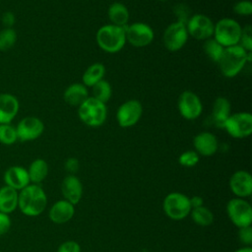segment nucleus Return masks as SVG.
<instances>
[{"label":"nucleus","instance_id":"1","mask_svg":"<svg viewBox=\"0 0 252 252\" xmlns=\"http://www.w3.org/2000/svg\"><path fill=\"white\" fill-rule=\"evenodd\" d=\"M47 197L39 184L30 183L19 191L18 208L28 217H37L45 210Z\"/></svg>","mask_w":252,"mask_h":252},{"label":"nucleus","instance_id":"2","mask_svg":"<svg viewBox=\"0 0 252 252\" xmlns=\"http://www.w3.org/2000/svg\"><path fill=\"white\" fill-rule=\"evenodd\" d=\"M251 61V52L246 51L240 45L224 47L218 62L221 74L226 78H233L238 75L244 66Z\"/></svg>","mask_w":252,"mask_h":252},{"label":"nucleus","instance_id":"3","mask_svg":"<svg viewBox=\"0 0 252 252\" xmlns=\"http://www.w3.org/2000/svg\"><path fill=\"white\" fill-rule=\"evenodd\" d=\"M95 40L100 49L107 53L119 52L126 43L125 27L112 24L100 27L95 34Z\"/></svg>","mask_w":252,"mask_h":252},{"label":"nucleus","instance_id":"4","mask_svg":"<svg viewBox=\"0 0 252 252\" xmlns=\"http://www.w3.org/2000/svg\"><path fill=\"white\" fill-rule=\"evenodd\" d=\"M78 115L84 124L90 127H99L106 120L107 108L105 103L89 96L78 107Z\"/></svg>","mask_w":252,"mask_h":252},{"label":"nucleus","instance_id":"5","mask_svg":"<svg viewBox=\"0 0 252 252\" xmlns=\"http://www.w3.org/2000/svg\"><path fill=\"white\" fill-rule=\"evenodd\" d=\"M242 27L231 18H222L215 24L213 37L223 47L239 43Z\"/></svg>","mask_w":252,"mask_h":252},{"label":"nucleus","instance_id":"6","mask_svg":"<svg viewBox=\"0 0 252 252\" xmlns=\"http://www.w3.org/2000/svg\"><path fill=\"white\" fill-rule=\"evenodd\" d=\"M162 208L164 214L174 220L186 218L192 210L189 198L178 192L169 193L163 200Z\"/></svg>","mask_w":252,"mask_h":252},{"label":"nucleus","instance_id":"7","mask_svg":"<svg viewBox=\"0 0 252 252\" xmlns=\"http://www.w3.org/2000/svg\"><path fill=\"white\" fill-rule=\"evenodd\" d=\"M223 129L233 138L242 139L252 133V114L246 111L230 114L226 119Z\"/></svg>","mask_w":252,"mask_h":252},{"label":"nucleus","instance_id":"8","mask_svg":"<svg viewBox=\"0 0 252 252\" xmlns=\"http://www.w3.org/2000/svg\"><path fill=\"white\" fill-rule=\"evenodd\" d=\"M226 213L231 222L239 228L252 223V208L243 198L229 200L226 205Z\"/></svg>","mask_w":252,"mask_h":252},{"label":"nucleus","instance_id":"9","mask_svg":"<svg viewBox=\"0 0 252 252\" xmlns=\"http://www.w3.org/2000/svg\"><path fill=\"white\" fill-rule=\"evenodd\" d=\"M188 32L186 25L181 22H173L166 27L162 35L164 47L170 52L180 50L188 40Z\"/></svg>","mask_w":252,"mask_h":252},{"label":"nucleus","instance_id":"10","mask_svg":"<svg viewBox=\"0 0 252 252\" xmlns=\"http://www.w3.org/2000/svg\"><path fill=\"white\" fill-rule=\"evenodd\" d=\"M126 41L134 47H145L152 43L155 33L151 26L136 22L125 27Z\"/></svg>","mask_w":252,"mask_h":252},{"label":"nucleus","instance_id":"11","mask_svg":"<svg viewBox=\"0 0 252 252\" xmlns=\"http://www.w3.org/2000/svg\"><path fill=\"white\" fill-rule=\"evenodd\" d=\"M188 35L195 39L206 40L213 37L215 24L212 19L204 14L192 15L186 23Z\"/></svg>","mask_w":252,"mask_h":252},{"label":"nucleus","instance_id":"12","mask_svg":"<svg viewBox=\"0 0 252 252\" xmlns=\"http://www.w3.org/2000/svg\"><path fill=\"white\" fill-rule=\"evenodd\" d=\"M142 103L138 99H128L117 109L116 120L120 127L129 128L138 123L142 117Z\"/></svg>","mask_w":252,"mask_h":252},{"label":"nucleus","instance_id":"13","mask_svg":"<svg viewBox=\"0 0 252 252\" xmlns=\"http://www.w3.org/2000/svg\"><path fill=\"white\" fill-rule=\"evenodd\" d=\"M177 108L184 119L195 120L202 114L203 104L194 92L184 91L178 97Z\"/></svg>","mask_w":252,"mask_h":252},{"label":"nucleus","instance_id":"14","mask_svg":"<svg viewBox=\"0 0 252 252\" xmlns=\"http://www.w3.org/2000/svg\"><path fill=\"white\" fill-rule=\"evenodd\" d=\"M18 141L30 142L39 138L44 131L41 119L35 116H26L16 126Z\"/></svg>","mask_w":252,"mask_h":252},{"label":"nucleus","instance_id":"15","mask_svg":"<svg viewBox=\"0 0 252 252\" xmlns=\"http://www.w3.org/2000/svg\"><path fill=\"white\" fill-rule=\"evenodd\" d=\"M229 188L237 198L248 197L252 193V177L246 170L235 171L229 179Z\"/></svg>","mask_w":252,"mask_h":252},{"label":"nucleus","instance_id":"16","mask_svg":"<svg viewBox=\"0 0 252 252\" xmlns=\"http://www.w3.org/2000/svg\"><path fill=\"white\" fill-rule=\"evenodd\" d=\"M193 146L194 151L199 156L204 157H211L216 154L219 149V141L211 132L204 131L197 134L193 139Z\"/></svg>","mask_w":252,"mask_h":252},{"label":"nucleus","instance_id":"17","mask_svg":"<svg viewBox=\"0 0 252 252\" xmlns=\"http://www.w3.org/2000/svg\"><path fill=\"white\" fill-rule=\"evenodd\" d=\"M3 180L5 185L14 188L17 191L22 190L31 183L27 168L20 165H12L8 167L3 174Z\"/></svg>","mask_w":252,"mask_h":252},{"label":"nucleus","instance_id":"18","mask_svg":"<svg viewBox=\"0 0 252 252\" xmlns=\"http://www.w3.org/2000/svg\"><path fill=\"white\" fill-rule=\"evenodd\" d=\"M20 109L18 98L9 93L0 94V124L11 123Z\"/></svg>","mask_w":252,"mask_h":252},{"label":"nucleus","instance_id":"19","mask_svg":"<svg viewBox=\"0 0 252 252\" xmlns=\"http://www.w3.org/2000/svg\"><path fill=\"white\" fill-rule=\"evenodd\" d=\"M61 191L65 200L76 205L79 203L83 195L82 182L76 175L69 174L62 181Z\"/></svg>","mask_w":252,"mask_h":252},{"label":"nucleus","instance_id":"20","mask_svg":"<svg viewBox=\"0 0 252 252\" xmlns=\"http://www.w3.org/2000/svg\"><path fill=\"white\" fill-rule=\"evenodd\" d=\"M74 214V205L67 200H60L51 206L48 216L52 222L61 224L69 221L73 218Z\"/></svg>","mask_w":252,"mask_h":252},{"label":"nucleus","instance_id":"21","mask_svg":"<svg viewBox=\"0 0 252 252\" xmlns=\"http://www.w3.org/2000/svg\"><path fill=\"white\" fill-rule=\"evenodd\" d=\"M89 97L88 88L81 83L71 84L65 90L63 98L71 106H80Z\"/></svg>","mask_w":252,"mask_h":252},{"label":"nucleus","instance_id":"22","mask_svg":"<svg viewBox=\"0 0 252 252\" xmlns=\"http://www.w3.org/2000/svg\"><path fill=\"white\" fill-rule=\"evenodd\" d=\"M230 115V102L224 96H218L214 103L212 109V117L214 123L220 128H223V125Z\"/></svg>","mask_w":252,"mask_h":252},{"label":"nucleus","instance_id":"23","mask_svg":"<svg viewBox=\"0 0 252 252\" xmlns=\"http://www.w3.org/2000/svg\"><path fill=\"white\" fill-rule=\"evenodd\" d=\"M19 191L4 185L0 188V212L11 214L18 208Z\"/></svg>","mask_w":252,"mask_h":252},{"label":"nucleus","instance_id":"24","mask_svg":"<svg viewBox=\"0 0 252 252\" xmlns=\"http://www.w3.org/2000/svg\"><path fill=\"white\" fill-rule=\"evenodd\" d=\"M107 16L110 24L118 27H126L130 18L128 8L121 2L112 3L108 7Z\"/></svg>","mask_w":252,"mask_h":252},{"label":"nucleus","instance_id":"25","mask_svg":"<svg viewBox=\"0 0 252 252\" xmlns=\"http://www.w3.org/2000/svg\"><path fill=\"white\" fill-rule=\"evenodd\" d=\"M105 75V67L102 63L95 62L90 65L84 72L82 77V84L87 88H92L97 82L103 79Z\"/></svg>","mask_w":252,"mask_h":252},{"label":"nucleus","instance_id":"26","mask_svg":"<svg viewBox=\"0 0 252 252\" xmlns=\"http://www.w3.org/2000/svg\"><path fill=\"white\" fill-rule=\"evenodd\" d=\"M30 181L32 184H40L48 174V164L43 158H35L27 169Z\"/></svg>","mask_w":252,"mask_h":252},{"label":"nucleus","instance_id":"27","mask_svg":"<svg viewBox=\"0 0 252 252\" xmlns=\"http://www.w3.org/2000/svg\"><path fill=\"white\" fill-rule=\"evenodd\" d=\"M191 218L195 223L201 226H208L214 221V215L210 209L205 206L194 208L190 212Z\"/></svg>","mask_w":252,"mask_h":252},{"label":"nucleus","instance_id":"28","mask_svg":"<svg viewBox=\"0 0 252 252\" xmlns=\"http://www.w3.org/2000/svg\"><path fill=\"white\" fill-rule=\"evenodd\" d=\"M92 94L93 97L106 103L112 95V88L106 80L102 79L92 87Z\"/></svg>","mask_w":252,"mask_h":252},{"label":"nucleus","instance_id":"29","mask_svg":"<svg viewBox=\"0 0 252 252\" xmlns=\"http://www.w3.org/2000/svg\"><path fill=\"white\" fill-rule=\"evenodd\" d=\"M203 49H204L205 53L207 54V56L212 61L218 63L222 52H223L224 47L222 45H220L214 37H210L205 40Z\"/></svg>","mask_w":252,"mask_h":252},{"label":"nucleus","instance_id":"30","mask_svg":"<svg viewBox=\"0 0 252 252\" xmlns=\"http://www.w3.org/2000/svg\"><path fill=\"white\" fill-rule=\"evenodd\" d=\"M18 34L13 28H3L0 31V51H8L17 42Z\"/></svg>","mask_w":252,"mask_h":252},{"label":"nucleus","instance_id":"31","mask_svg":"<svg viewBox=\"0 0 252 252\" xmlns=\"http://www.w3.org/2000/svg\"><path fill=\"white\" fill-rule=\"evenodd\" d=\"M18 141L16 126L11 123L0 124V143L6 146L15 144Z\"/></svg>","mask_w":252,"mask_h":252},{"label":"nucleus","instance_id":"32","mask_svg":"<svg viewBox=\"0 0 252 252\" xmlns=\"http://www.w3.org/2000/svg\"><path fill=\"white\" fill-rule=\"evenodd\" d=\"M198 161H199V155L193 150L183 152L178 158V162L185 167L195 166L198 163Z\"/></svg>","mask_w":252,"mask_h":252},{"label":"nucleus","instance_id":"33","mask_svg":"<svg viewBox=\"0 0 252 252\" xmlns=\"http://www.w3.org/2000/svg\"><path fill=\"white\" fill-rule=\"evenodd\" d=\"M238 45L243 47L246 51L252 52V29L250 25H246L242 28Z\"/></svg>","mask_w":252,"mask_h":252},{"label":"nucleus","instance_id":"34","mask_svg":"<svg viewBox=\"0 0 252 252\" xmlns=\"http://www.w3.org/2000/svg\"><path fill=\"white\" fill-rule=\"evenodd\" d=\"M173 13L177 18V22H181L185 25L189 20V18L191 17L190 9L184 3H178L177 5H175L173 8Z\"/></svg>","mask_w":252,"mask_h":252},{"label":"nucleus","instance_id":"35","mask_svg":"<svg viewBox=\"0 0 252 252\" xmlns=\"http://www.w3.org/2000/svg\"><path fill=\"white\" fill-rule=\"evenodd\" d=\"M233 12L239 16H250L252 14V3L249 0H240L233 5Z\"/></svg>","mask_w":252,"mask_h":252},{"label":"nucleus","instance_id":"36","mask_svg":"<svg viewBox=\"0 0 252 252\" xmlns=\"http://www.w3.org/2000/svg\"><path fill=\"white\" fill-rule=\"evenodd\" d=\"M238 237L242 243H244L246 245H250L252 243V227H251V225L240 227L238 230Z\"/></svg>","mask_w":252,"mask_h":252},{"label":"nucleus","instance_id":"37","mask_svg":"<svg viewBox=\"0 0 252 252\" xmlns=\"http://www.w3.org/2000/svg\"><path fill=\"white\" fill-rule=\"evenodd\" d=\"M57 252H81V247L76 241L69 240L60 244Z\"/></svg>","mask_w":252,"mask_h":252},{"label":"nucleus","instance_id":"38","mask_svg":"<svg viewBox=\"0 0 252 252\" xmlns=\"http://www.w3.org/2000/svg\"><path fill=\"white\" fill-rule=\"evenodd\" d=\"M12 225L11 218L8 214H4L0 212V236L6 234Z\"/></svg>","mask_w":252,"mask_h":252},{"label":"nucleus","instance_id":"39","mask_svg":"<svg viewBox=\"0 0 252 252\" xmlns=\"http://www.w3.org/2000/svg\"><path fill=\"white\" fill-rule=\"evenodd\" d=\"M64 167H65L66 171H68L70 174H74L78 171V169L80 167L79 160L76 158H69L66 159Z\"/></svg>","mask_w":252,"mask_h":252},{"label":"nucleus","instance_id":"40","mask_svg":"<svg viewBox=\"0 0 252 252\" xmlns=\"http://www.w3.org/2000/svg\"><path fill=\"white\" fill-rule=\"evenodd\" d=\"M1 22H2V25H3L5 28H13V26H14L15 23H16V17H15V15H14L13 12L7 11V12H5V13L2 14Z\"/></svg>","mask_w":252,"mask_h":252},{"label":"nucleus","instance_id":"41","mask_svg":"<svg viewBox=\"0 0 252 252\" xmlns=\"http://www.w3.org/2000/svg\"><path fill=\"white\" fill-rule=\"evenodd\" d=\"M189 201H190V206H191L192 209L204 206L203 205L204 204V200L200 196H193L192 198H189Z\"/></svg>","mask_w":252,"mask_h":252},{"label":"nucleus","instance_id":"42","mask_svg":"<svg viewBox=\"0 0 252 252\" xmlns=\"http://www.w3.org/2000/svg\"><path fill=\"white\" fill-rule=\"evenodd\" d=\"M234 252H252V248L250 246H247V247H242L240 249H237L235 250Z\"/></svg>","mask_w":252,"mask_h":252},{"label":"nucleus","instance_id":"43","mask_svg":"<svg viewBox=\"0 0 252 252\" xmlns=\"http://www.w3.org/2000/svg\"><path fill=\"white\" fill-rule=\"evenodd\" d=\"M158 1H159V2H164V1H166V0H158Z\"/></svg>","mask_w":252,"mask_h":252}]
</instances>
